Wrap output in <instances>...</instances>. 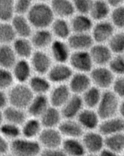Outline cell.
<instances>
[{"mask_svg":"<svg viewBox=\"0 0 124 156\" xmlns=\"http://www.w3.org/2000/svg\"><path fill=\"white\" fill-rule=\"evenodd\" d=\"M21 128L22 137L35 140L38 137L44 127L39 119L28 117Z\"/></svg>","mask_w":124,"mask_h":156,"instance_id":"cell-33","label":"cell"},{"mask_svg":"<svg viewBox=\"0 0 124 156\" xmlns=\"http://www.w3.org/2000/svg\"><path fill=\"white\" fill-rule=\"evenodd\" d=\"M84 108L81 96L73 94L60 110L63 119H76Z\"/></svg>","mask_w":124,"mask_h":156,"instance_id":"cell-25","label":"cell"},{"mask_svg":"<svg viewBox=\"0 0 124 156\" xmlns=\"http://www.w3.org/2000/svg\"><path fill=\"white\" fill-rule=\"evenodd\" d=\"M107 3L111 8H115L124 5V0H106Z\"/></svg>","mask_w":124,"mask_h":156,"instance_id":"cell-52","label":"cell"},{"mask_svg":"<svg viewBox=\"0 0 124 156\" xmlns=\"http://www.w3.org/2000/svg\"><path fill=\"white\" fill-rule=\"evenodd\" d=\"M92 84L102 91L111 89L115 76L108 66H95L89 73Z\"/></svg>","mask_w":124,"mask_h":156,"instance_id":"cell-4","label":"cell"},{"mask_svg":"<svg viewBox=\"0 0 124 156\" xmlns=\"http://www.w3.org/2000/svg\"><path fill=\"white\" fill-rule=\"evenodd\" d=\"M9 105L26 110L34 94L27 83H16L8 91Z\"/></svg>","mask_w":124,"mask_h":156,"instance_id":"cell-3","label":"cell"},{"mask_svg":"<svg viewBox=\"0 0 124 156\" xmlns=\"http://www.w3.org/2000/svg\"><path fill=\"white\" fill-rule=\"evenodd\" d=\"M108 67L115 76H124V54L114 55Z\"/></svg>","mask_w":124,"mask_h":156,"instance_id":"cell-44","label":"cell"},{"mask_svg":"<svg viewBox=\"0 0 124 156\" xmlns=\"http://www.w3.org/2000/svg\"><path fill=\"white\" fill-rule=\"evenodd\" d=\"M84 156H99L98 154H90V153H87Z\"/></svg>","mask_w":124,"mask_h":156,"instance_id":"cell-56","label":"cell"},{"mask_svg":"<svg viewBox=\"0 0 124 156\" xmlns=\"http://www.w3.org/2000/svg\"><path fill=\"white\" fill-rule=\"evenodd\" d=\"M35 2H46L49 3L51 0H34Z\"/></svg>","mask_w":124,"mask_h":156,"instance_id":"cell-55","label":"cell"},{"mask_svg":"<svg viewBox=\"0 0 124 156\" xmlns=\"http://www.w3.org/2000/svg\"><path fill=\"white\" fill-rule=\"evenodd\" d=\"M16 83H27L34 72L29 60L18 59L11 69Z\"/></svg>","mask_w":124,"mask_h":156,"instance_id":"cell-20","label":"cell"},{"mask_svg":"<svg viewBox=\"0 0 124 156\" xmlns=\"http://www.w3.org/2000/svg\"><path fill=\"white\" fill-rule=\"evenodd\" d=\"M111 90L120 100L124 99V76H115Z\"/></svg>","mask_w":124,"mask_h":156,"instance_id":"cell-47","label":"cell"},{"mask_svg":"<svg viewBox=\"0 0 124 156\" xmlns=\"http://www.w3.org/2000/svg\"><path fill=\"white\" fill-rule=\"evenodd\" d=\"M72 95L67 84H62L53 85L47 96L51 105L60 109Z\"/></svg>","mask_w":124,"mask_h":156,"instance_id":"cell-13","label":"cell"},{"mask_svg":"<svg viewBox=\"0 0 124 156\" xmlns=\"http://www.w3.org/2000/svg\"><path fill=\"white\" fill-rule=\"evenodd\" d=\"M105 148L121 154L124 151V132L104 137Z\"/></svg>","mask_w":124,"mask_h":156,"instance_id":"cell-37","label":"cell"},{"mask_svg":"<svg viewBox=\"0 0 124 156\" xmlns=\"http://www.w3.org/2000/svg\"><path fill=\"white\" fill-rule=\"evenodd\" d=\"M68 64L74 72L89 73L95 65L89 51H72Z\"/></svg>","mask_w":124,"mask_h":156,"instance_id":"cell-6","label":"cell"},{"mask_svg":"<svg viewBox=\"0 0 124 156\" xmlns=\"http://www.w3.org/2000/svg\"><path fill=\"white\" fill-rule=\"evenodd\" d=\"M35 2L34 0H15L16 15L26 16Z\"/></svg>","mask_w":124,"mask_h":156,"instance_id":"cell-45","label":"cell"},{"mask_svg":"<svg viewBox=\"0 0 124 156\" xmlns=\"http://www.w3.org/2000/svg\"><path fill=\"white\" fill-rule=\"evenodd\" d=\"M67 41L72 51H89L95 44L90 33H73Z\"/></svg>","mask_w":124,"mask_h":156,"instance_id":"cell-19","label":"cell"},{"mask_svg":"<svg viewBox=\"0 0 124 156\" xmlns=\"http://www.w3.org/2000/svg\"><path fill=\"white\" fill-rule=\"evenodd\" d=\"M58 128L64 139H81L85 132L76 119H63Z\"/></svg>","mask_w":124,"mask_h":156,"instance_id":"cell-18","label":"cell"},{"mask_svg":"<svg viewBox=\"0 0 124 156\" xmlns=\"http://www.w3.org/2000/svg\"><path fill=\"white\" fill-rule=\"evenodd\" d=\"M15 15V0H0V22H10Z\"/></svg>","mask_w":124,"mask_h":156,"instance_id":"cell-38","label":"cell"},{"mask_svg":"<svg viewBox=\"0 0 124 156\" xmlns=\"http://www.w3.org/2000/svg\"><path fill=\"white\" fill-rule=\"evenodd\" d=\"M94 0H72L76 13L88 15Z\"/></svg>","mask_w":124,"mask_h":156,"instance_id":"cell-46","label":"cell"},{"mask_svg":"<svg viewBox=\"0 0 124 156\" xmlns=\"http://www.w3.org/2000/svg\"><path fill=\"white\" fill-rule=\"evenodd\" d=\"M109 18L117 30H124V5L114 8Z\"/></svg>","mask_w":124,"mask_h":156,"instance_id":"cell-42","label":"cell"},{"mask_svg":"<svg viewBox=\"0 0 124 156\" xmlns=\"http://www.w3.org/2000/svg\"><path fill=\"white\" fill-rule=\"evenodd\" d=\"M103 91L94 86L90 87L81 97L85 108L96 109L102 96Z\"/></svg>","mask_w":124,"mask_h":156,"instance_id":"cell-36","label":"cell"},{"mask_svg":"<svg viewBox=\"0 0 124 156\" xmlns=\"http://www.w3.org/2000/svg\"><path fill=\"white\" fill-rule=\"evenodd\" d=\"M76 119L85 132L97 130L101 121L96 109L85 107L76 117Z\"/></svg>","mask_w":124,"mask_h":156,"instance_id":"cell-16","label":"cell"},{"mask_svg":"<svg viewBox=\"0 0 124 156\" xmlns=\"http://www.w3.org/2000/svg\"><path fill=\"white\" fill-rule=\"evenodd\" d=\"M117 30L110 20L94 23L90 34L95 44H107Z\"/></svg>","mask_w":124,"mask_h":156,"instance_id":"cell-9","label":"cell"},{"mask_svg":"<svg viewBox=\"0 0 124 156\" xmlns=\"http://www.w3.org/2000/svg\"><path fill=\"white\" fill-rule=\"evenodd\" d=\"M4 122H5V119L3 115V111L0 110V127Z\"/></svg>","mask_w":124,"mask_h":156,"instance_id":"cell-54","label":"cell"},{"mask_svg":"<svg viewBox=\"0 0 124 156\" xmlns=\"http://www.w3.org/2000/svg\"><path fill=\"white\" fill-rule=\"evenodd\" d=\"M9 105L8 91L0 90V110L3 111Z\"/></svg>","mask_w":124,"mask_h":156,"instance_id":"cell-49","label":"cell"},{"mask_svg":"<svg viewBox=\"0 0 124 156\" xmlns=\"http://www.w3.org/2000/svg\"><path fill=\"white\" fill-rule=\"evenodd\" d=\"M48 52L54 63H68L72 50L67 40L54 39Z\"/></svg>","mask_w":124,"mask_h":156,"instance_id":"cell-11","label":"cell"},{"mask_svg":"<svg viewBox=\"0 0 124 156\" xmlns=\"http://www.w3.org/2000/svg\"><path fill=\"white\" fill-rule=\"evenodd\" d=\"M18 59L29 60L35 52V49L30 38L17 37L11 44Z\"/></svg>","mask_w":124,"mask_h":156,"instance_id":"cell-27","label":"cell"},{"mask_svg":"<svg viewBox=\"0 0 124 156\" xmlns=\"http://www.w3.org/2000/svg\"><path fill=\"white\" fill-rule=\"evenodd\" d=\"M0 133L11 141L22 136L21 126L5 122L0 127Z\"/></svg>","mask_w":124,"mask_h":156,"instance_id":"cell-41","label":"cell"},{"mask_svg":"<svg viewBox=\"0 0 124 156\" xmlns=\"http://www.w3.org/2000/svg\"><path fill=\"white\" fill-rule=\"evenodd\" d=\"M10 23L17 37H30L34 28L26 16L16 15Z\"/></svg>","mask_w":124,"mask_h":156,"instance_id":"cell-29","label":"cell"},{"mask_svg":"<svg viewBox=\"0 0 124 156\" xmlns=\"http://www.w3.org/2000/svg\"><path fill=\"white\" fill-rule=\"evenodd\" d=\"M3 115L5 122L21 127L28 117L25 110L10 105L3 110Z\"/></svg>","mask_w":124,"mask_h":156,"instance_id":"cell-31","label":"cell"},{"mask_svg":"<svg viewBox=\"0 0 124 156\" xmlns=\"http://www.w3.org/2000/svg\"><path fill=\"white\" fill-rule=\"evenodd\" d=\"M67 85L73 94L81 96L92 84L89 73L74 72Z\"/></svg>","mask_w":124,"mask_h":156,"instance_id":"cell-15","label":"cell"},{"mask_svg":"<svg viewBox=\"0 0 124 156\" xmlns=\"http://www.w3.org/2000/svg\"><path fill=\"white\" fill-rule=\"evenodd\" d=\"M55 39L67 40L72 34L70 20L55 18L50 27Z\"/></svg>","mask_w":124,"mask_h":156,"instance_id":"cell-30","label":"cell"},{"mask_svg":"<svg viewBox=\"0 0 124 156\" xmlns=\"http://www.w3.org/2000/svg\"><path fill=\"white\" fill-rule=\"evenodd\" d=\"M69 20L72 33H90L95 23L87 14L76 13Z\"/></svg>","mask_w":124,"mask_h":156,"instance_id":"cell-23","label":"cell"},{"mask_svg":"<svg viewBox=\"0 0 124 156\" xmlns=\"http://www.w3.org/2000/svg\"><path fill=\"white\" fill-rule=\"evenodd\" d=\"M30 39L35 50L48 51L55 39L50 28H43L34 30Z\"/></svg>","mask_w":124,"mask_h":156,"instance_id":"cell-14","label":"cell"},{"mask_svg":"<svg viewBox=\"0 0 124 156\" xmlns=\"http://www.w3.org/2000/svg\"><path fill=\"white\" fill-rule=\"evenodd\" d=\"M89 53L95 66H108L114 55L107 44H94Z\"/></svg>","mask_w":124,"mask_h":156,"instance_id":"cell-17","label":"cell"},{"mask_svg":"<svg viewBox=\"0 0 124 156\" xmlns=\"http://www.w3.org/2000/svg\"><path fill=\"white\" fill-rule=\"evenodd\" d=\"M34 30L50 28L55 17L49 3L35 2L26 15Z\"/></svg>","mask_w":124,"mask_h":156,"instance_id":"cell-1","label":"cell"},{"mask_svg":"<svg viewBox=\"0 0 124 156\" xmlns=\"http://www.w3.org/2000/svg\"><path fill=\"white\" fill-rule=\"evenodd\" d=\"M3 156H15V155H13V154H4Z\"/></svg>","mask_w":124,"mask_h":156,"instance_id":"cell-57","label":"cell"},{"mask_svg":"<svg viewBox=\"0 0 124 156\" xmlns=\"http://www.w3.org/2000/svg\"><path fill=\"white\" fill-rule=\"evenodd\" d=\"M40 156H67L61 147L45 149L40 152Z\"/></svg>","mask_w":124,"mask_h":156,"instance_id":"cell-48","label":"cell"},{"mask_svg":"<svg viewBox=\"0 0 124 156\" xmlns=\"http://www.w3.org/2000/svg\"><path fill=\"white\" fill-rule=\"evenodd\" d=\"M15 83L11 69L0 67V90L8 91Z\"/></svg>","mask_w":124,"mask_h":156,"instance_id":"cell-43","label":"cell"},{"mask_svg":"<svg viewBox=\"0 0 124 156\" xmlns=\"http://www.w3.org/2000/svg\"><path fill=\"white\" fill-rule=\"evenodd\" d=\"M49 4L55 18L70 20L76 13L72 0H51Z\"/></svg>","mask_w":124,"mask_h":156,"instance_id":"cell-24","label":"cell"},{"mask_svg":"<svg viewBox=\"0 0 124 156\" xmlns=\"http://www.w3.org/2000/svg\"><path fill=\"white\" fill-rule=\"evenodd\" d=\"M17 38L10 22H0V45L11 44Z\"/></svg>","mask_w":124,"mask_h":156,"instance_id":"cell-40","label":"cell"},{"mask_svg":"<svg viewBox=\"0 0 124 156\" xmlns=\"http://www.w3.org/2000/svg\"><path fill=\"white\" fill-rule=\"evenodd\" d=\"M10 149V144L8 140L0 133V154H5Z\"/></svg>","mask_w":124,"mask_h":156,"instance_id":"cell-50","label":"cell"},{"mask_svg":"<svg viewBox=\"0 0 124 156\" xmlns=\"http://www.w3.org/2000/svg\"><path fill=\"white\" fill-rule=\"evenodd\" d=\"M97 130L104 137L124 132V120L118 115L101 120Z\"/></svg>","mask_w":124,"mask_h":156,"instance_id":"cell-21","label":"cell"},{"mask_svg":"<svg viewBox=\"0 0 124 156\" xmlns=\"http://www.w3.org/2000/svg\"><path fill=\"white\" fill-rule=\"evenodd\" d=\"M111 8L106 0H94L88 15L95 23L109 20Z\"/></svg>","mask_w":124,"mask_h":156,"instance_id":"cell-28","label":"cell"},{"mask_svg":"<svg viewBox=\"0 0 124 156\" xmlns=\"http://www.w3.org/2000/svg\"><path fill=\"white\" fill-rule=\"evenodd\" d=\"M63 139L58 128H44L38 137V141L45 149H52L61 147Z\"/></svg>","mask_w":124,"mask_h":156,"instance_id":"cell-12","label":"cell"},{"mask_svg":"<svg viewBox=\"0 0 124 156\" xmlns=\"http://www.w3.org/2000/svg\"><path fill=\"white\" fill-rule=\"evenodd\" d=\"M18 59L11 44L0 45V67L11 69Z\"/></svg>","mask_w":124,"mask_h":156,"instance_id":"cell-35","label":"cell"},{"mask_svg":"<svg viewBox=\"0 0 124 156\" xmlns=\"http://www.w3.org/2000/svg\"><path fill=\"white\" fill-rule=\"evenodd\" d=\"M74 72L68 63H54L46 76L53 85L67 84Z\"/></svg>","mask_w":124,"mask_h":156,"instance_id":"cell-7","label":"cell"},{"mask_svg":"<svg viewBox=\"0 0 124 156\" xmlns=\"http://www.w3.org/2000/svg\"><path fill=\"white\" fill-rule=\"evenodd\" d=\"M107 45L113 55L124 54V30H116Z\"/></svg>","mask_w":124,"mask_h":156,"instance_id":"cell-39","label":"cell"},{"mask_svg":"<svg viewBox=\"0 0 124 156\" xmlns=\"http://www.w3.org/2000/svg\"><path fill=\"white\" fill-rule=\"evenodd\" d=\"M61 148L67 156H84L87 154L81 139H64Z\"/></svg>","mask_w":124,"mask_h":156,"instance_id":"cell-34","label":"cell"},{"mask_svg":"<svg viewBox=\"0 0 124 156\" xmlns=\"http://www.w3.org/2000/svg\"><path fill=\"white\" fill-rule=\"evenodd\" d=\"M122 156H124V151L122 154Z\"/></svg>","mask_w":124,"mask_h":156,"instance_id":"cell-58","label":"cell"},{"mask_svg":"<svg viewBox=\"0 0 124 156\" xmlns=\"http://www.w3.org/2000/svg\"><path fill=\"white\" fill-rule=\"evenodd\" d=\"M10 149L15 156H37L41 152L38 141L22 136L11 141Z\"/></svg>","mask_w":124,"mask_h":156,"instance_id":"cell-5","label":"cell"},{"mask_svg":"<svg viewBox=\"0 0 124 156\" xmlns=\"http://www.w3.org/2000/svg\"><path fill=\"white\" fill-rule=\"evenodd\" d=\"M59 108L51 105L39 118L44 128H56L63 120Z\"/></svg>","mask_w":124,"mask_h":156,"instance_id":"cell-32","label":"cell"},{"mask_svg":"<svg viewBox=\"0 0 124 156\" xmlns=\"http://www.w3.org/2000/svg\"><path fill=\"white\" fill-rule=\"evenodd\" d=\"M118 115L124 120V99L120 100Z\"/></svg>","mask_w":124,"mask_h":156,"instance_id":"cell-53","label":"cell"},{"mask_svg":"<svg viewBox=\"0 0 124 156\" xmlns=\"http://www.w3.org/2000/svg\"><path fill=\"white\" fill-rule=\"evenodd\" d=\"M50 106L47 95H34L26 111L28 117L39 119Z\"/></svg>","mask_w":124,"mask_h":156,"instance_id":"cell-26","label":"cell"},{"mask_svg":"<svg viewBox=\"0 0 124 156\" xmlns=\"http://www.w3.org/2000/svg\"><path fill=\"white\" fill-rule=\"evenodd\" d=\"M120 100L111 89L103 91L100 102L96 108L100 119L118 115Z\"/></svg>","mask_w":124,"mask_h":156,"instance_id":"cell-2","label":"cell"},{"mask_svg":"<svg viewBox=\"0 0 124 156\" xmlns=\"http://www.w3.org/2000/svg\"><path fill=\"white\" fill-rule=\"evenodd\" d=\"M98 154L99 156H122L121 154L112 151L105 148L103 150Z\"/></svg>","mask_w":124,"mask_h":156,"instance_id":"cell-51","label":"cell"},{"mask_svg":"<svg viewBox=\"0 0 124 156\" xmlns=\"http://www.w3.org/2000/svg\"><path fill=\"white\" fill-rule=\"evenodd\" d=\"M35 74L45 75L54 64L48 51L35 50L29 59Z\"/></svg>","mask_w":124,"mask_h":156,"instance_id":"cell-8","label":"cell"},{"mask_svg":"<svg viewBox=\"0 0 124 156\" xmlns=\"http://www.w3.org/2000/svg\"><path fill=\"white\" fill-rule=\"evenodd\" d=\"M81 140L87 153L99 154L105 148L104 136L97 130L86 131Z\"/></svg>","mask_w":124,"mask_h":156,"instance_id":"cell-10","label":"cell"},{"mask_svg":"<svg viewBox=\"0 0 124 156\" xmlns=\"http://www.w3.org/2000/svg\"><path fill=\"white\" fill-rule=\"evenodd\" d=\"M27 84L35 95H47L53 86L47 76L37 74H33Z\"/></svg>","mask_w":124,"mask_h":156,"instance_id":"cell-22","label":"cell"}]
</instances>
